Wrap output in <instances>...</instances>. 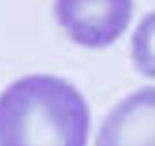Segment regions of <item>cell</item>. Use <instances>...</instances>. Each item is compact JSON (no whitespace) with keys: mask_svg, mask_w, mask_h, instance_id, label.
Segmentation results:
<instances>
[{"mask_svg":"<svg viewBox=\"0 0 155 146\" xmlns=\"http://www.w3.org/2000/svg\"><path fill=\"white\" fill-rule=\"evenodd\" d=\"M91 111L66 79L28 75L0 94V146H86Z\"/></svg>","mask_w":155,"mask_h":146,"instance_id":"cell-1","label":"cell"},{"mask_svg":"<svg viewBox=\"0 0 155 146\" xmlns=\"http://www.w3.org/2000/svg\"><path fill=\"white\" fill-rule=\"evenodd\" d=\"M56 18L73 43L86 48H105L127 29L132 2H57Z\"/></svg>","mask_w":155,"mask_h":146,"instance_id":"cell-2","label":"cell"},{"mask_svg":"<svg viewBox=\"0 0 155 146\" xmlns=\"http://www.w3.org/2000/svg\"><path fill=\"white\" fill-rule=\"evenodd\" d=\"M94 146H155V86L116 104L101 123Z\"/></svg>","mask_w":155,"mask_h":146,"instance_id":"cell-3","label":"cell"},{"mask_svg":"<svg viewBox=\"0 0 155 146\" xmlns=\"http://www.w3.org/2000/svg\"><path fill=\"white\" fill-rule=\"evenodd\" d=\"M132 61L140 75L155 79V10L140 19L132 35Z\"/></svg>","mask_w":155,"mask_h":146,"instance_id":"cell-4","label":"cell"}]
</instances>
